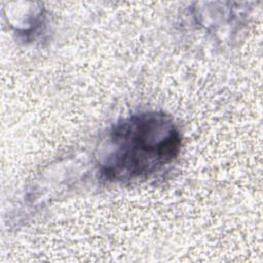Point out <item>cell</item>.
I'll list each match as a JSON object with an SVG mask.
<instances>
[{
	"mask_svg": "<svg viewBox=\"0 0 263 263\" xmlns=\"http://www.w3.org/2000/svg\"><path fill=\"white\" fill-rule=\"evenodd\" d=\"M180 150L181 134L170 116L156 111L134 114L111 128L99 172L111 182L147 178L172 163Z\"/></svg>",
	"mask_w": 263,
	"mask_h": 263,
	"instance_id": "cell-1",
	"label": "cell"
}]
</instances>
